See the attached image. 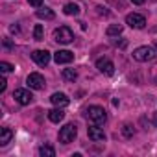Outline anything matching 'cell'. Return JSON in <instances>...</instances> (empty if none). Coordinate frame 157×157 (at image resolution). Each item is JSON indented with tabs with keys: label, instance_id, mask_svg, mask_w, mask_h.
<instances>
[{
	"label": "cell",
	"instance_id": "obj_10",
	"mask_svg": "<svg viewBox=\"0 0 157 157\" xmlns=\"http://www.w3.org/2000/svg\"><path fill=\"white\" fill-rule=\"evenodd\" d=\"M87 133H89V139L94 140V142H102V140H105V133H104V129L98 128L96 124L91 126V128H87Z\"/></svg>",
	"mask_w": 157,
	"mask_h": 157
},
{
	"label": "cell",
	"instance_id": "obj_1",
	"mask_svg": "<svg viewBox=\"0 0 157 157\" xmlns=\"http://www.w3.org/2000/svg\"><path fill=\"white\" fill-rule=\"evenodd\" d=\"M85 117H87L93 124H96V126H102V124H105V120H107V113H105V109L100 107V105H91V107H87Z\"/></svg>",
	"mask_w": 157,
	"mask_h": 157
},
{
	"label": "cell",
	"instance_id": "obj_17",
	"mask_svg": "<svg viewBox=\"0 0 157 157\" xmlns=\"http://www.w3.org/2000/svg\"><path fill=\"white\" fill-rule=\"evenodd\" d=\"M78 78V72L74 68H63V80L65 82H74Z\"/></svg>",
	"mask_w": 157,
	"mask_h": 157
},
{
	"label": "cell",
	"instance_id": "obj_25",
	"mask_svg": "<svg viewBox=\"0 0 157 157\" xmlns=\"http://www.w3.org/2000/svg\"><path fill=\"white\" fill-rule=\"evenodd\" d=\"M4 46H6V48H11V41H10V39H4Z\"/></svg>",
	"mask_w": 157,
	"mask_h": 157
},
{
	"label": "cell",
	"instance_id": "obj_18",
	"mask_svg": "<svg viewBox=\"0 0 157 157\" xmlns=\"http://www.w3.org/2000/svg\"><path fill=\"white\" fill-rule=\"evenodd\" d=\"M39 155H43V157H54L56 155V150L50 144H44V146L39 148Z\"/></svg>",
	"mask_w": 157,
	"mask_h": 157
},
{
	"label": "cell",
	"instance_id": "obj_9",
	"mask_svg": "<svg viewBox=\"0 0 157 157\" xmlns=\"http://www.w3.org/2000/svg\"><path fill=\"white\" fill-rule=\"evenodd\" d=\"M96 68H98L102 74H105V76H113V72H115V65H113V61H109V59H98V61H96Z\"/></svg>",
	"mask_w": 157,
	"mask_h": 157
},
{
	"label": "cell",
	"instance_id": "obj_11",
	"mask_svg": "<svg viewBox=\"0 0 157 157\" xmlns=\"http://www.w3.org/2000/svg\"><path fill=\"white\" fill-rule=\"evenodd\" d=\"M54 59H56V63H57V65L70 63V61L74 59V54H72L70 50H57V52L54 54Z\"/></svg>",
	"mask_w": 157,
	"mask_h": 157
},
{
	"label": "cell",
	"instance_id": "obj_2",
	"mask_svg": "<svg viewBox=\"0 0 157 157\" xmlns=\"http://www.w3.org/2000/svg\"><path fill=\"white\" fill-rule=\"evenodd\" d=\"M155 56H157V52H155V48H151V46H139V48L133 50V59H135V61H140V63L150 61V59H153Z\"/></svg>",
	"mask_w": 157,
	"mask_h": 157
},
{
	"label": "cell",
	"instance_id": "obj_4",
	"mask_svg": "<svg viewBox=\"0 0 157 157\" xmlns=\"http://www.w3.org/2000/svg\"><path fill=\"white\" fill-rule=\"evenodd\" d=\"M54 37H56V41L61 43V44H68V43L74 41V33H72V30H70L68 26H61V28H57L56 33H54Z\"/></svg>",
	"mask_w": 157,
	"mask_h": 157
},
{
	"label": "cell",
	"instance_id": "obj_8",
	"mask_svg": "<svg viewBox=\"0 0 157 157\" xmlns=\"http://www.w3.org/2000/svg\"><path fill=\"white\" fill-rule=\"evenodd\" d=\"M32 59H33L37 65L46 67V65L50 63V52H46V50H35V52L32 54Z\"/></svg>",
	"mask_w": 157,
	"mask_h": 157
},
{
	"label": "cell",
	"instance_id": "obj_7",
	"mask_svg": "<svg viewBox=\"0 0 157 157\" xmlns=\"http://www.w3.org/2000/svg\"><path fill=\"white\" fill-rule=\"evenodd\" d=\"M13 98H15L21 105H28V104H32L33 94H32L28 89H17V91L13 93Z\"/></svg>",
	"mask_w": 157,
	"mask_h": 157
},
{
	"label": "cell",
	"instance_id": "obj_3",
	"mask_svg": "<svg viewBox=\"0 0 157 157\" xmlns=\"http://www.w3.org/2000/svg\"><path fill=\"white\" fill-rule=\"evenodd\" d=\"M76 135H78V128H76L74 124H67V126L61 128V131H59V142L68 144V142H72V140L76 139Z\"/></svg>",
	"mask_w": 157,
	"mask_h": 157
},
{
	"label": "cell",
	"instance_id": "obj_24",
	"mask_svg": "<svg viewBox=\"0 0 157 157\" xmlns=\"http://www.w3.org/2000/svg\"><path fill=\"white\" fill-rule=\"evenodd\" d=\"M6 85H8L6 78H2V80H0V93H4V91H6Z\"/></svg>",
	"mask_w": 157,
	"mask_h": 157
},
{
	"label": "cell",
	"instance_id": "obj_19",
	"mask_svg": "<svg viewBox=\"0 0 157 157\" xmlns=\"http://www.w3.org/2000/svg\"><path fill=\"white\" fill-rule=\"evenodd\" d=\"M122 30H124L122 24H111V26L107 28V35H109V37H113V35H120Z\"/></svg>",
	"mask_w": 157,
	"mask_h": 157
},
{
	"label": "cell",
	"instance_id": "obj_21",
	"mask_svg": "<svg viewBox=\"0 0 157 157\" xmlns=\"http://www.w3.org/2000/svg\"><path fill=\"white\" fill-rule=\"evenodd\" d=\"M122 133H124V137H133V133H135V129H133V126L131 124H126L124 128H122Z\"/></svg>",
	"mask_w": 157,
	"mask_h": 157
},
{
	"label": "cell",
	"instance_id": "obj_28",
	"mask_svg": "<svg viewBox=\"0 0 157 157\" xmlns=\"http://www.w3.org/2000/svg\"><path fill=\"white\" fill-rule=\"evenodd\" d=\"M153 122H155V126H157V113L153 115Z\"/></svg>",
	"mask_w": 157,
	"mask_h": 157
},
{
	"label": "cell",
	"instance_id": "obj_16",
	"mask_svg": "<svg viewBox=\"0 0 157 157\" xmlns=\"http://www.w3.org/2000/svg\"><path fill=\"white\" fill-rule=\"evenodd\" d=\"M63 11H65V15H80V6L78 4H74V2H68V4H65V8H63Z\"/></svg>",
	"mask_w": 157,
	"mask_h": 157
},
{
	"label": "cell",
	"instance_id": "obj_29",
	"mask_svg": "<svg viewBox=\"0 0 157 157\" xmlns=\"http://www.w3.org/2000/svg\"><path fill=\"white\" fill-rule=\"evenodd\" d=\"M151 2H157V0H151Z\"/></svg>",
	"mask_w": 157,
	"mask_h": 157
},
{
	"label": "cell",
	"instance_id": "obj_14",
	"mask_svg": "<svg viewBox=\"0 0 157 157\" xmlns=\"http://www.w3.org/2000/svg\"><path fill=\"white\" fill-rule=\"evenodd\" d=\"M13 137V131L10 128H2V131H0V146H6Z\"/></svg>",
	"mask_w": 157,
	"mask_h": 157
},
{
	"label": "cell",
	"instance_id": "obj_23",
	"mask_svg": "<svg viewBox=\"0 0 157 157\" xmlns=\"http://www.w3.org/2000/svg\"><path fill=\"white\" fill-rule=\"evenodd\" d=\"M28 4H30V6H33V8H41L43 0H28Z\"/></svg>",
	"mask_w": 157,
	"mask_h": 157
},
{
	"label": "cell",
	"instance_id": "obj_13",
	"mask_svg": "<svg viewBox=\"0 0 157 157\" xmlns=\"http://www.w3.org/2000/svg\"><path fill=\"white\" fill-rule=\"evenodd\" d=\"M48 118H50V122H61L63 118H65V111L61 109V107H56V109H52V111H48Z\"/></svg>",
	"mask_w": 157,
	"mask_h": 157
},
{
	"label": "cell",
	"instance_id": "obj_20",
	"mask_svg": "<svg viewBox=\"0 0 157 157\" xmlns=\"http://www.w3.org/2000/svg\"><path fill=\"white\" fill-rule=\"evenodd\" d=\"M43 35H44L43 26H41V24H37V26L33 28V39H35V41H43Z\"/></svg>",
	"mask_w": 157,
	"mask_h": 157
},
{
	"label": "cell",
	"instance_id": "obj_6",
	"mask_svg": "<svg viewBox=\"0 0 157 157\" xmlns=\"http://www.w3.org/2000/svg\"><path fill=\"white\" fill-rule=\"evenodd\" d=\"M28 87L30 89H35V91H41V89H44V78L39 74V72H32L30 76H28Z\"/></svg>",
	"mask_w": 157,
	"mask_h": 157
},
{
	"label": "cell",
	"instance_id": "obj_12",
	"mask_svg": "<svg viewBox=\"0 0 157 157\" xmlns=\"http://www.w3.org/2000/svg\"><path fill=\"white\" fill-rule=\"evenodd\" d=\"M50 102L56 105V107H65V105H68V98H67V94H63V93H54L52 96H50Z\"/></svg>",
	"mask_w": 157,
	"mask_h": 157
},
{
	"label": "cell",
	"instance_id": "obj_5",
	"mask_svg": "<svg viewBox=\"0 0 157 157\" xmlns=\"http://www.w3.org/2000/svg\"><path fill=\"white\" fill-rule=\"evenodd\" d=\"M126 24L131 26V28H135V30H142V28L146 26V19H144V15H140V13H129V15L126 17Z\"/></svg>",
	"mask_w": 157,
	"mask_h": 157
},
{
	"label": "cell",
	"instance_id": "obj_15",
	"mask_svg": "<svg viewBox=\"0 0 157 157\" xmlns=\"http://www.w3.org/2000/svg\"><path fill=\"white\" fill-rule=\"evenodd\" d=\"M37 17L39 19H44V21H52L56 17V13L50 10V8H39L37 10Z\"/></svg>",
	"mask_w": 157,
	"mask_h": 157
},
{
	"label": "cell",
	"instance_id": "obj_27",
	"mask_svg": "<svg viewBox=\"0 0 157 157\" xmlns=\"http://www.w3.org/2000/svg\"><path fill=\"white\" fill-rule=\"evenodd\" d=\"M10 30H11V32H13V33H17V32H19V26H11V28H10Z\"/></svg>",
	"mask_w": 157,
	"mask_h": 157
},
{
	"label": "cell",
	"instance_id": "obj_26",
	"mask_svg": "<svg viewBox=\"0 0 157 157\" xmlns=\"http://www.w3.org/2000/svg\"><path fill=\"white\" fill-rule=\"evenodd\" d=\"M133 4H137V6H140V4H144V0H131Z\"/></svg>",
	"mask_w": 157,
	"mask_h": 157
},
{
	"label": "cell",
	"instance_id": "obj_22",
	"mask_svg": "<svg viewBox=\"0 0 157 157\" xmlns=\"http://www.w3.org/2000/svg\"><path fill=\"white\" fill-rule=\"evenodd\" d=\"M15 67L13 65H10V63H6V61H2V63H0V70H2L4 74H8V72H11Z\"/></svg>",
	"mask_w": 157,
	"mask_h": 157
}]
</instances>
